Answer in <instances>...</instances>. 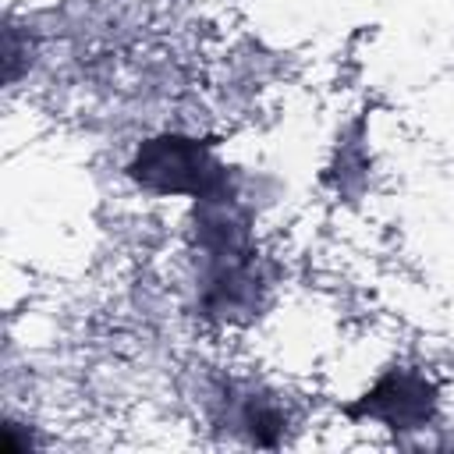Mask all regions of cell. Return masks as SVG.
<instances>
[{"label":"cell","instance_id":"obj_2","mask_svg":"<svg viewBox=\"0 0 454 454\" xmlns=\"http://www.w3.org/2000/svg\"><path fill=\"white\" fill-rule=\"evenodd\" d=\"M436 411V394L422 376L387 372L358 404H348V415L383 419L390 429H422Z\"/></svg>","mask_w":454,"mask_h":454},{"label":"cell","instance_id":"obj_1","mask_svg":"<svg viewBox=\"0 0 454 454\" xmlns=\"http://www.w3.org/2000/svg\"><path fill=\"white\" fill-rule=\"evenodd\" d=\"M142 188L153 192H195L199 199L220 195L227 184V170L209 156V145L192 138H153L138 149L128 167Z\"/></svg>","mask_w":454,"mask_h":454}]
</instances>
